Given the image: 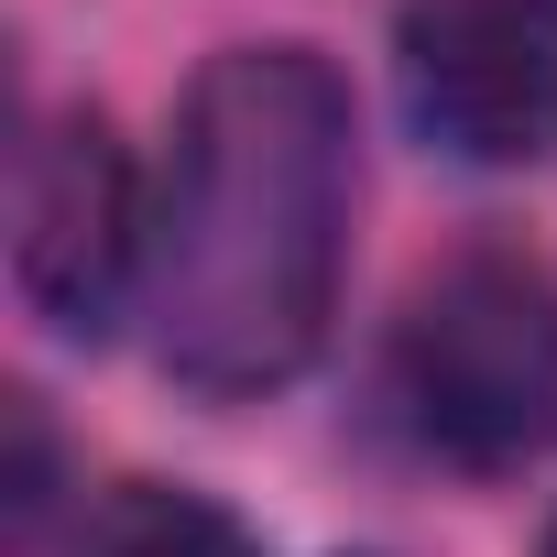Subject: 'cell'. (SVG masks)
Instances as JSON below:
<instances>
[{"label":"cell","mask_w":557,"mask_h":557,"mask_svg":"<svg viewBox=\"0 0 557 557\" xmlns=\"http://www.w3.org/2000/svg\"><path fill=\"white\" fill-rule=\"evenodd\" d=\"M350 262V88L318 45H219L164 132L153 230H143V318L153 361L251 405L296 383L339 318Z\"/></svg>","instance_id":"obj_1"},{"label":"cell","mask_w":557,"mask_h":557,"mask_svg":"<svg viewBox=\"0 0 557 557\" xmlns=\"http://www.w3.org/2000/svg\"><path fill=\"white\" fill-rule=\"evenodd\" d=\"M394 405L448 470H524L557 448V273L535 251H459L394 318Z\"/></svg>","instance_id":"obj_2"},{"label":"cell","mask_w":557,"mask_h":557,"mask_svg":"<svg viewBox=\"0 0 557 557\" xmlns=\"http://www.w3.org/2000/svg\"><path fill=\"white\" fill-rule=\"evenodd\" d=\"M143 230L153 186L121 153L110 110H55L12 164V285L55 339H110L121 307H143Z\"/></svg>","instance_id":"obj_3"},{"label":"cell","mask_w":557,"mask_h":557,"mask_svg":"<svg viewBox=\"0 0 557 557\" xmlns=\"http://www.w3.org/2000/svg\"><path fill=\"white\" fill-rule=\"evenodd\" d=\"M394 77L437 153L546 164L557 153V0H405Z\"/></svg>","instance_id":"obj_4"},{"label":"cell","mask_w":557,"mask_h":557,"mask_svg":"<svg viewBox=\"0 0 557 557\" xmlns=\"http://www.w3.org/2000/svg\"><path fill=\"white\" fill-rule=\"evenodd\" d=\"M88 557H262V535L208 503V492H175V481H121L99 513H88Z\"/></svg>","instance_id":"obj_5"},{"label":"cell","mask_w":557,"mask_h":557,"mask_svg":"<svg viewBox=\"0 0 557 557\" xmlns=\"http://www.w3.org/2000/svg\"><path fill=\"white\" fill-rule=\"evenodd\" d=\"M55 492H45V405L12 394V524H34Z\"/></svg>","instance_id":"obj_6"},{"label":"cell","mask_w":557,"mask_h":557,"mask_svg":"<svg viewBox=\"0 0 557 557\" xmlns=\"http://www.w3.org/2000/svg\"><path fill=\"white\" fill-rule=\"evenodd\" d=\"M535 557H557V524H546V546H535Z\"/></svg>","instance_id":"obj_7"}]
</instances>
